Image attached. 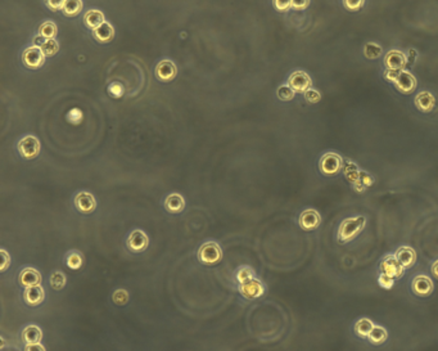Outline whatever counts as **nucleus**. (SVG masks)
I'll return each instance as SVG.
<instances>
[{
  "label": "nucleus",
  "mask_w": 438,
  "mask_h": 351,
  "mask_svg": "<svg viewBox=\"0 0 438 351\" xmlns=\"http://www.w3.org/2000/svg\"><path fill=\"white\" fill-rule=\"evenodd\" d=\"M93 34H94V37L98 42L106 44V43L112 42V39L115 37V29H113L111 24L105 22V24L100 25L98 29H95L94 31H93Z\"/></svg>",
  "instance_id": "412c9836"
},
{
  "label": "nucleus",
  "mask_w": 438,
  "mask_h": 351,
  "mask_svg": "<svg viewBox=\"0 0 438 351\" xmlns=\"http://www.w3.org/2000/svg\"><path fill=\"white\" fill-rule=\"evenodd\" d=\"M381 269L383 274L391 278H400L404 274V265L399 261L396 255H387L381 264Z\"/></svg>",
  "instance_id": "9d476101"
},
{
  "label": "nucleus",
  "mask_w": 438,
  "mask_h": 351,
  "mask_svg": "<svg viewBox=\"0 0 438 351\" xmlns=\"http://www.w3.org/2000/svg\"><path fill=\"white\" fill-rule=\"evenodd\" d=\"M129 299H130V296H129V292L126 291V289H116L115 292H113L112 295V300L113 302H115L116 305H118V306H123V305H126L129 302Z\"/></svg>",
  "instance_id": "473e14b6"
},
{
  "label": "nucleus",
  "mask_w": 438,
  "mask_h": 351,
  "mask_svg": "<svg viewBox=\"0 0 438 351\" xmlns=\"http://www.w3.org/2000/svg\"><path fill=\"white\" fill-rule=\"evenodd\" d=\"M393 84L400 93L411 94L412 91L416 89L418 81L411 72H409V71L406 70H402L399 72V76H397L396 81H394Z\"/></svg>",
  "instance_id": "1a4fd4ad"
},
{
  "label": "nucleus",
  "mask_w": 438,
  "mask_h": 351,
  "mask_svg": "<svg viewBox=\"0 0 438 351\" xmlns=\"http://www.w3.org/2000/svg\"><path fill=\"white\" fill-rule=\"evenodd\" d=\"M295 94L296 91L293 90L289 85H282L278 89V98L284 102L292 101V99L295 98Z\"/></svg>",
  "instance_id": "72a5a7b5"
},
{
  "label": "nucleus",
  "mask_w": 438,
  "mask_h": 351,
  "mask_svg": "<svg viewBox=\"0 0 438 351\" xmlns=\"http://www.w3.org/2000/svg\"><path fill=\"white\" fill-rule=\"evenodd\" d=\"M45 299V291L41 286H34L29 287V288H25L24 292V300L29 306L35 307L39 306Z\"/></svg>",
  "instance_id": "dca6fc26"
},
{
  "label": "nucleus",
  "mask_w": 438,
  "mask_h": 351,
  "mask_svg": "<svg viewBox=\"0 0 438 351\" xmlns=\"http://www.w3.org/2000/svg\"><path fill=\"white\" fill-rule=\"evenodd\" d=\"M148 245V236H147L145 231L141 230V229H135V230L131 231L128 236V238H126V246H128V248L131 252H143L144 250H147Z\"/></svg>",
  "instance_id": "39448f33"
},
{
  "label": "nucleus",
  "mask_w": 438,
  "mask_h": 351,
  "mask_svg": "<svg viewBox=\"0 0 438 351\" xmlns=\"http://www.w3.org/2000/svg\"><path fill=\"white\" fill-rule=\"evenodd\" d=\"M65 261H66V265H67V268L72 269V270H77V269H80L81 266H82L84 256H82V254L78 252V251L72 250V251H70L67 255H66Z\"/></svg>",
  "instance_id": "b1692460"
},
{
  "label": "nucleus",
  "mask_w": 438,
  "mask_h": 351,
  "mask_svg": "<svg viewBox=\"0 0 438 351\" xmlns=\"http://www.w3.org/2000/svg\"><path fill=\"white\" fill-rule=\"evenodd\" d=\"M22 62L29 68H39L44 65L45 54L41 48L34 45V47L25 49V52L22 53Z\"/></svg>",
  "instance_id": "0eeeda50"
},
{
  "label": "nucleus",
  "mask_w": 438,
  "mask_h": 351,
  "mask_svg": "<svg viewBox=\"0 0 438 351\" xmlns=\"http://www.w3.org/2000/svg\"><path fill=\"white\" fill-rule=\"evenodd\" d=\"M25 351H47V350H45L44 346L39 342V343H30V345H26Z\"/></svg>",
  "instance_id": "c03bdc74"
},
{
  "label": "nucleus",
  "mask_w": 438,
  "mask_h": 351,
  "mask_svg": "<svg viewBox=\"0 0 438 351\" xmlns=\"http://www.w3.org/2000/svg\"><path fill=\"white\" fill-rule=\"evenodd\" d=\"M303 94H305V99L308 102V103H318V102L321 101L320 91L316 90V89L310 88L308 90H306Z\"/></svg>",
  "instance_id": "e433bc0d"
},
{
  "label": "nucleus",
  "mask_w": 438,
  "mask_h": 351,
  "mask_svg": "<svg viewBox=\"0 0 438 351\" xmlns=\"http://www.w3.org/2000/svg\"><path fill=\"white\" fill-rule=\"evenodd\" d=\"M2 258H3V263H2V271H6L7 268L11 265V256L8 255L6 250H2Z\"/></svg>",
  "instance_id": "79ce46f5"
},
{
  "label": "nucleus",
  "mask_w": 438,
  "mask_h": 351,
  "mask_svg": "<svg viewBox=\"0 0 438 351\" xmlns=\"http://www.w3.org/2000/svg\"><path fill=\"white\" fill-rule=\"evenodd\" d=\"M82 9V2L81 0H66L65 6H63V13L68 17H75Z\"/></svg>",
  "instance_id": "cd10ccee"
},
{
  "label": "nucleus",
  "mask_w": 438,
  "mask_h": 351,
  "mask_svg": "<svg viewBox=\"0 0 438 351\" xmlns=\"http://www.w3.org/2000/svg\"><path fill=\"white\" fill-rule=\"evenodd\" d=\"M45 3H47L48 8H50L52 11H59V9H63L66 0H45Z\"/></svg>",
  "instance_id": "58836bf2"
},
{
  "label": "nucleus",
  "mask_w": 438,
  "mask_h": 351,
  "mask_svg": "<svg viewBox=\"0 0 438 351\" xmlns=\"http://www.w3.org/2000/svg\"><path fill=\"white\" fill-rule=\"evenodd\" d=\"M430 270H432V274L435 277V278L438 279V260L434 261V263L432 264V268H430Z\"/></svg>",
  "instance_id": "de8ad7c7"
},
{
  "label": "nucleus",
  "mask_w": 438,
  "mask_h": 351,
  "mask_svg": "<svg viewBox=\"0 0 438 351\" xmlns=\"http://www.w3.org/2000/svg\"><path fill=\"white\" fill-rule=\"evenodd\" d=\"M411 288L412 291H414V294L418 295V296L427 297L432 294L434 286H433V282L429 277L418 276L415 277L414 281H412Z\"/></svg>",
  "instance_id": "4468645a"
},
{
  "label": "nucleus",
  "mask_w": 438,
  "mask_h": 351,
  "mask_svg": "<svg viewBox=\"0 0 438 351\" xmlns=\"http://www.w3.org/2000/svg\"><path fill=\"white\" fill-rule=\"evenodd\" d=\"M360 172L359 171L358 166H356L353 162H346L344 164V174H346L347 179L351 180V182L356 183V180L359 179V177H360Z\"/></svg>",
  "instance_id": "2f4dec72"
},
{
  "label": "nucleus",
  "mask_w": 438,
  "mask_h": 351,
  "mask_svg": "<svg viewBox=\"0 0 438 351\" xmlns=\"http://www.w3.org/2000/svg\"><path fill=\"white\" fill-rule=\"evenodd\" d=\"M416 57H418V53L415 52L414 49H410L409 53H407V60H409V62L412 63L415 60H416Z\"/></svg>",
  "instance_id": "a18cd8bd"
},
{
  "label": "nucleus",
  "mask_w": 438,
  "mask_h": 351,
  "mask_svg": "<svg viewBox=\"0 0 438 351\" xmlns=\"http://www.w3.org/2000/svg\"><path fill=\"white\" fill-rule=\"evenodd\" d=\"M366 225V219L364 216L349 218L342 221L338 229V241L341 243H348L356 238L363 231Z\"/></svg>",
  "instance_id": "f257e3e1"
},
{
  "label": "nucleus",
  "mask_w": 438,
  "mask_h": 351,
  "mask_svg": "<svg viewBox=\"0 0 438 351\" xmlns=\"http://www.w3.org/2000/svg\"><path fill=\"white\" fill-rule=\"evenodd\" d=\"M407 65V57L405 53H402L399 49H392L389 50L386 54L384 58V66H386L388 70H394V71H402L405 70Z\"/></svg>",
  "instance_id": "f8f14e48"
},
{
  "label": "nucleus",
  "mask_w": 438,
  "mask_h": 351,
  "mask_svg": "<svg viewBox=\"0 0 438 351\" xmlns=\"http://www.w3.org/2000/svg\"><path fill=\"white\" fill-rule=\"evenodd\" d=\"M274 7L279 12H287L288 9L292 8V0H273Z\"/></svg>",
  "instance_id": "4c0bfd02"
},
{
  "label": "nucleus",
  "mask_w": 438,
  "mask_h": 351,
  "mask_svg": "<svg viewBox=\"0 0 438 351\" xmlns=\"http://www.w3.org/2000/svg\"><path fill=\"white\" fill-rule=\"evenodd\" d=\"M164 208L170 213H180L185 208V200L179 193H171L166 197L163 202Z\"/></svg>",
  "instance_id": "a211bd4d"
},
{
  "label": "nucleus",
  "mask_w": 438,
  "mask_h": 351,
  "mask_svg": "<svg viewBox=\"0 0 438 351\" xmlns=\"http://www.w3.org/2000/svg\"><path fill=\"white\" fill-rule=\"evenodd\" d=\"M382 53H383V48L377 43H366L364 47V55L368 60H377L381 57Z\"/></svg>",
  "instance_id": "c756f323"
},
{
  "label": "nucleus",
  "mask_w": 438,
  "mask_h": 351,
  "mask_svg": "<svg viewBox=\"0 0 438 351\" xmlns=\"http://www.w3.org/2000/svg\"><path fill=\"white\" fill-rule=\"evenodd\" d=\"M34 42H35V45H36V47L41 48V47H43V45H44V43H45V42H47V39H44V37H43V36H40V35H39V36H36V37H35V39H34Z\"/></svg>",
  "instance_id": "49530a36"
},
{
  "label": "nucleus",
  "mask_w": 438,
  "mask_h": 351,
  "mask_svg": "<svg viewBox=\"0 0 438 351\" xmlns=\"http://www.w3.org/2000/svg\"><path fill=\"white\" fill-rule=\"evenodd\" d=\"M343 167V160L339 154L334 153V152H328L324 154L319 162V169L326 177H333L337 175L341 169Z\"/></svg>",
  "instance_id": "7ed1b4c3"
},
{
  "label": "nucleus",
  "mask_w": 438,
  "mask_h": 351,
  "mask_svg": "<svg viewBox=\"0 0 438 351\" xmlns=\"http://www.w3.org/2000/svg\"><path fill=\"white\" fill-rule=\"evenodd\" d=\"M178 73V67L171 61H161L156 67V76L161 81H171Z\"/></svg>",
  "instance_id": "f3484780"
},
{
  "label": "nucleus",
  "mask_w": 438,
  "mask_h": 351,
  "mask_svg": "<svg viewBox=\"0 0 438 351\" xmlns=\"http://www.w3.org/2000/svg\"><path fill=\"white\" fill-rule=\"evenodd\" d=\"M238 292L240 296L245 300H255L261 297L265 294L264 283L257 278H252L249 281L240 283L237 286Z\"/></svg>",
  "instance_id": "20e7f679"
},
{
  "label": "nucleus",
  "mask_w": 438,
  "mask_h": 351,
  "mask_svg": "<svg viewBox=\"0 0 438 351\" xmlns=\"http://www.w3.org/2000/svg\"><path fill=\"white\" fill-rule=\"evenodd\" d=\"M415 106L422 112H432L435 107V98L429 91H420L415 96Z\"/></svg>",
  "instance_id": "6ab92c4d"
},
{
  "label": "nucleus",
  "mask_w": 438,
  "mask_h": 351,
  "mask_svg": "<svg viewBox=\"0 0 438 351\" xmlns=\"http://www.w3.org/2000/svg\"><path fill=\"white\" fill-rule=\"evenodd\" d=\"M22 340L30 343H39L43 340V330L36 324H29L22 329Z\"/></svg>",
  "instance_id": "aec40b11"
},
{
  "label": "nucleus",
  "mask_w": 438,
  "mask_h": 351,
  "mask_svg": "<svg viewBox=\"0 0 438 351\" xmlns=\"http://www.w3.org/2000/svg\"><path fill=\"white\" fill-rule=\"evenodd\" d=\"M387 336H388L387 335V330L384 329L383 327L374 325L371 332L369 333L368 338L371 343H374V345H381V343H383L384 341L387 340Z\"/></svg>",
  "instance_id": "c85d7f7f"
},
{
  "label": "nucleus",
  "mask_w": 438,
  "mask_h": 351,
  "mask_svg": "<svg viewBox=\"0 0 438 351\" xmlns=\"http://www.w3.org/2000/svg\"><path fill=\"white\" fill-rule=\"evenodd\" d=\"M18 281H19V284H21L22 287H25V288L39 286V284L41 283V274H40L35 268L27 266V268H24L21 270V273H19V277H18Z\"/></svg>",
  "instance_id": "ddd939ff"
},
{
  "label": "nucleus",
  "mask_w": 438,
  "mask_h": 351,
  "mask_svg": "<svg viewBox=\"0 0 438 351\" xmlns=\"http://www.w3.org/2000/svg\"><path fill=\"white\" fill-rule=\"evenodd\" d=\"M343 4L348 11L358 12L364 7L365 0H343Z\"/></svg>",
  "instance_id": "c9c22d12"
},
{
  "label": "nucleus",
  "mask_w": 438,
  "mask_h": 351,
  "mask_svg": "<svg viewBox=\"0 0 438 351\" xmlns=\"http://www.w3.org/2000/svg\"><path fill=\"white\" fill-rule=\"evenodd\" d=\"M379 284H381L383 288H391V287L393 286V278L382 273L381 277H379Z\"/></svg>",
  "instance_id": "ea45409f"
},
{
  "label": "nucleus",
  "mask_w": 438,
  "mask_h": 351,
  "mask_svg": "<svg viewBox=\"0 0 438 351\" xmlns=\"http://www.w3.org/2000/svg\"><path fill=\"white\" fill-rule=\"evenodd\" d=\"M39 35L47 40L54 39L55 35H57V26H55L54 22L47 21L44 22V24L40 25Z\"/></svg>",
  "instance_id": "7c9ffc66"
},
{
  "label": "nucleus",
  "mask_w": 438,
  "mask_h": 351,
  "mask_svg": "<svg viewBox=\"0 0 438 351\" xmlns=\"http://www.w3.org/2000/svg\"><path fill=\"white\" fill-rule=\"evenodd\" d=\"M18 151L21 156L26 160H32L39 156L40 142L32 135H27L22 138L18 143Z\"/></svg>",
  "instance_id": "6e6552de"
},
{
  "label": "nucleus",
  "mask_w": 438,
  "mask_h": 351,
  "mask_svg": "<svg viewBox=\"0 0 438 351\" xmlns=\"http://www.w3.org/2000/svg\"><path fill=\"white\" fill-rule=\"evenodd\" d=\"M75 207L77 208L78 212L88 215V213L94 212L97 208V200L94 196L89 192H78L73 198Z\"/></svg>",
  "instance_id": "423d86ee"
},
{
  "label": "nucleus",
  "mask_w": 438,
  "mask_h": 351,
  "mask_svg": "<svg viewBox=\"0 0 438 351\" xmlns=\"http://www.w3.org/2000/svg\"><path fill=\"white\" fill-rule=\"evenodd\" d=\"M256 278V273L251 266L248 265H242L235 270L234 273V279L237 282V284L244 283V282L249 281V279Z\"/></svg>",
  "instance_id": "393cba45"
},
{
  "label": "nucleus",
  "mask_w": 438,
  "mask_h": 351,
  "mask_svg": "<svg viewBox=\"0 0 438 351\" xmlns=\"http://www.w3.org/2000/svg\"><path fill=\"white\" fill-rule=\"evenodd\" d=\"M320 220V213L316 210L308 208V210H305L301 213L300 219H298V224H300V226L303 230H312V229L318 228Z\"/></svg>",
  "instance_id": "2eb2a0df"
},
{
  "label": "nucleus",
  "mask_w": 438,
  "mask_h": 351,
  "mask_svg": "<svg viewBox=\"0 0 438 351\" xmlns=\"http://www.w3.org/2000/svg\"><path fill=\"white\" fill-rule=\"evenodd\" d=\"M49 283L53 289H55V291H60V289L65 288L66 283H67V277H66V274L63 273V271L55 270L50 274Z\"/></svg>",
  "instance_id": "a878e982"
},
{
  "label": "nucleus",
  "mask_w": 438,
  "mask_h": 351,
  "mask_svg": "<svg viewBox=\"0 0 438 351\" xmlns=\"http://www.w3.org/2000/svg\"><path fill=\"white\" fill-rule=\"evenodd\" d=\"M397 259H399L400 263L404 265V268H410V266L414 265L415 260H416V254L409 246H402L397 250L396 252Z\"/></svg>",
  "instance_id": "4be33fe9"
},
{
  "label": "nucleus",
  "mask_w": 438,
  "mask_h": 351,
  "mask_svg": "<svg viewBox=\"0 0 438 351\" xmlns=\"http://www.w3.org/2000/svg\"><path fill=\"white\" fill-rule=\"evenodd\" d=\"M311 77L305 71H295L288 79V85L296 91V93H305L311 88Z\"/></svg>",
  "instance_id": "9b49d317"
},
{
  "label": "nucleus",
  "mask_w": 438,
  "mask_h": 351,
  "mask_svg": "<svg viewBox=\"0 0 438 351\" xmlns=\"http://www.w3.org/2000/svg\"><path fill=\"white\" fill-rule=\"evenodd\" d=\"M373 327H374V324L370 319H368V318H361L360 320H358V322H356L355 332L358 336L365 338V337H368L369 333L371 332Z\"/></svg>",
  "instance_id": "bb28decb"
},
{
  "label": "nucleus",
  "mask_w": 438,
  "mask_h": 351,
  "mask_svg": "<svg viewBox=\"0 0 438 351\" xmlns=\"http://www.w3.org/2000/svg\"><path fill=\"white\" fill-rule=\"evenodd\" d=\"M59 47H58V43L54 39H49L44 43V45L41 47V50L44 52L45 55H54L58 52Z\"/></svg>",
  "instance_id": "f704fd0d"
},
{
  "label": "nucleus",
  "mask_w": 438,
  "mask_h": 351,
  "mask_svg": "<svg viewBox=\"0 0 438 351\" xmlns=\"http://www.w3.org/2000/svg\"><path fill=\"white\" fill-rule=\"evenodd\" d=\"M84 22L89 29H92L94 31L95 29L100 26L102 24H105V14L100 11H88L84 16Z\"/></svg>",
  "instance_id": "5701e85b"
},
{
  "label": "nucleus",
  "mask_w": 438,
  "mask_h": 351,
  "mask_svg": "<svg viewBox=\"0 0 438 351\" xmlns=\"http://www.w3.org/2000/svg\"><path fill=\"white\" fill-rule=\"evenodd\" d=\"M400 71H394V70H387L386 72H384V77H386L387 81H389V83H394L397 79V76H399Z\"/></svg>",
  "instance_id": "37998d69"
},
{
  "label": "nucleus",
  "mask_w": 438,
  "mask_h": 351,
  "mask_svg": "<svg viewBox=\"0 0 438 351\" xmlns=\"http://www.w3.org/2000/svg\"><path fill=\"white\" fill-rule=\"evenodd\" d=\"M222 259V250L215 241H207L199 247L198 260L203 265H215Z\"/></svg>",
  "instance_id": "f03ea898"
},
{
  "label": "nucleus",
  "mask_w": 438,
  "mask_h": 351,
  "mask_svg": "<svg viewBox=\"0 0 438 351\" xmlns=\"http://www.w3.org/2000/svg\"><path fill=\"white\" fill-rule=\"evenodd\" d=\"M310 6V0H292V8L302 11Z\"/></svg>",
  "instance_id": "a19ab883"
}]
</instances>
